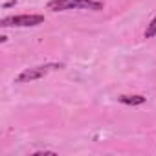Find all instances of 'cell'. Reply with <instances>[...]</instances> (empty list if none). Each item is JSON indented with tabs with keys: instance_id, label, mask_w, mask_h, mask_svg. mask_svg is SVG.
Listing matches in <instances>:
<instances>
[{
	"instance_id": "cell-1",
	"label": "cell",
	"mask_w": 156,
	"mask_h": 156,
	"mask_svg": "<svg viewBox=\"0 0 156 156\" xmlns=\"http://www.w3.org/2000/svg\"><path fill=\"white\" fill-rule=\"evenodd\" d=\"M48 9L51 11H70V9H103V4L98 0H50Z\"/></svg>"
},
{
	"instance_id": "cell-2",
	"label": "cell",
	"mask_w": 156,
	"mask_h": 156,
	"mask_svg": "<svg viewBox=\"0 0 156 156\" xmlns=\"http://www.w3.org/2000/svg\"><path fill=\"white\" fill-rule=\"evenodd\" d=\"M44 22L42 15H13L0 20L2 28H30V26H39Z\"/></svg>"
},
{
	"instance_id": "cell-3",
	"label": "cell",
	"mask_w": 156,
	"mask_h": 156,
	"mask_svg": "<svg viewBox=\"0 0 156 156\" xmlns=\"http://www.w3.org/2000/svg\"><path fill=\"white\" fill-rule=\"evenodd\" d=\"M55 68H61V64H42V66L28 68V70H24L22 73H19L17 83H31V81H35V79L44 77L50 70H55Z\"/></svg>"
},
{
	"instance_id": "cell-4",
	"label": "cell",
	"mask_w": 156,
	"mask_h": 156,
	"mask_svg": "<svg viewBox=\"0 0 156 156\" xmlns=\"http://www.w3.org/2000/svg\"><path fill=\"white\" fill-rule=\"evenodd\" d=\"M118 99L123 105H143L145 103V98L143 96H119Z\"/></svg>"
},
{
	"instance_id": "cell-5",
	"label": "cell",
	"mask_w": 156,
	"mask_h": 156,
	"mask_svg": "<svg viewBox=\"0 0 156 156\" xmlns=\"http://www.w3.org/2000/svg\"><path fill=\"white\" fill-rule=\"evenodd\" d=\"M154 35H156V17L149 22V26L145 30V39H152Z\"/></svg>"
}]
</instances>
